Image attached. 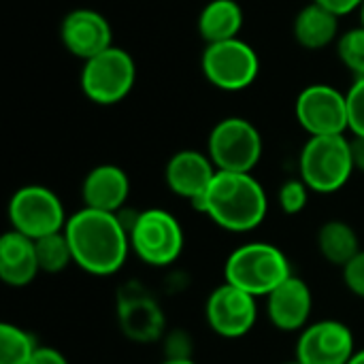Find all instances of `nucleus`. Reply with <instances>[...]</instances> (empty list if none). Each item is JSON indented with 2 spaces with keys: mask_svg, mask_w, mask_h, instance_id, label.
I'll return each mask as SVG.
<instances>
[{
  "mask_svg": "<svg viewBox=\"0 0 364 364\" xmlns=\"http://www.w3.org/2000/svg\"><path fill=\"white\" fill-rule=\"evenodd\" d=\"M200 70L215 90L222 92H243L252 87L260 75L258 51L239 38L205 45L200 58Z\"/></svg>",
  "mask_w": 364,
  "mask_h": 364,
  "instance_id": "1a4fd4ad",
  "label": "nucleus"
},
{
  "mask_svg": "<svg viewBox=\"0 0 364 364\" xmlns=\"http://www.w3.org/2000/svg\"><path fill=\"white\" fill-rule=\"evenodd\" d=\"M36 350L38 343L32 333L11 322L0 324V364H28Z\"/></svg>",
  "mask_w": 364,
  "mask_h": 364,
  "instance_id": "4be33fe9",
  "label": "nucleus"
},
{
  "mask_svg": "<svg viewBox=\"0 0 364 364\" xmlns=\"http://www.w3.org/2000/svg\"><path fill=\"white\" fill-rule=\"evenodd\" d=\"M79 85L83 96L98 107L119 105L136 85V62L128 49L113 45L83 62Z\"/></svg>",
  "mask_w": 364,
  "mask_h": 364,
  "instance_id": "423d86ee",
  "label": "nucleus"
},
{
  "mask_svg": "<svg viewBox=\"0 0 364 364\" xmlns=\"http://www.w3.org/2000/svg\"><path fill=\"white\" fill-rule=\"evenodd\" d=\"M311 2H316V4H320V6L333 11V13L339 15V17L352 15V13L358 11L360 4H363V0H311Z\"/></svg>",
  "mask_w": 364,
  "mask_h": 364,
  "instance_id": "c756f323",
  "label": "nucleus"
},
{
  "mask_svg": "<svg viewBox=\"0 0 364 364\" xmlns=\"http://www.w3.org/2000/svg\"><path fill=\"white\" fill-rule=\"evenodd\" d=\"M356 354V339L341 320H318L307 324L296 339L294 358L301 364H348Z\"/></svg>",
  "mask_w": 364,
  "mask_h": 364,
  "instance_id": "ddd939ff",
  "label": "nucleus"
},
{
  "mask_svg": "<svg viewBox=\"0 0 364 364\" xmlns=\"http://www.w3.org/2000/svg\"><path fill=\"white\" fill-rule=\"evenodd\" d=\"M356 173L346 134L309 136L299 154V177L316 194H335Z\"/></svg>",
  "mask_w": 364,
  "mask_h": 364,
  "instance_id": "20e7f679",
  "label": "nucleus"
},
{
  "mask_svg": "<svg viewBox=\"0 0 364 364\" xmlns=\"http://www.w3.org/2000/svg\"><path fill=\"white\" fill-rule=\"evenodd\" d=\"M337 55L341 64L354 75V79L364 77V26H354L341 32L339 41L335 43Z\"/></svg>",
  "mask_w": 364,
  "mask_h": 364,
  "instance_id": "b1692460",
  "label": "nucleus"
},
{
  "mask_svg": "<svg viewBox=\"0 0 364 364\" xmlns=\"http://www.w3.org/2000/svg\"><path fill=\"white\" fill-rule=\"evenodd\" d=\"M34 245H36V258H38L41 273L55 275L73 264V252H70L64 230L47 235L43 239H36Z\"/></svg>",
  "mask_w": 364,
  "mask_h": 364,
  "instance_id": "5701e85b",
  "label": "nucleus"
},
{
  "mask_svg": "<svg viewBox=\"0 0 364 364\" xmlns=\"http://www.w3.org/2000/svg\"><path fill=\"white\" fill-rule=\"evenodd\" d=\"M358 15H360V26H364V0L363 4H360V9H358Z\"/></svg>",
  "mask_w": 364,
  "mask_h": 364,
  "instance_id": "72a5a7b5",
  "label": "nucleus"
},
{
  "mask_svg": "<svg viewBox=\"0 0 364 364\" xmlns=\"http://www.w3.org/2000/svg\"><path fill=\"white\" fill-rule=\"evenodd\" d=\"M348 364H364V348L356 350V354L352 356V360H350Z\"/></svg>",
  "mask_w": 364,
  "mask_h": 364,
  "instance_id": "2f4dec72",
  "label": "nucleus"
},
{
  "mask_svg": "<svg viewBox=\"0 0 364 364\" xmlns=\"http://www.w3.org/2000/svg\"><path fill=\"white\" fill-rule=\"evenodd\" d=\"M128 196L130 177L122 166L111 162L90 168L81 181V200L87 209L119 213L126 209Z\"/></svg>",
  "mask_w": 364,
  "mask_h": 364,
  "instance_id": "f3484780",
  "label": "nucleus"
},
{
  "mask_svg": "<svg viewBox=\"0 0 364 364\" xmlns=\"http://www.w3.org/2000/svg\"><path fill=\"white\" fill-rule=\"evenodd\" d=\"M215 226L243 235L256 230L269 213V196L254 173L218 171L207 194L194 205Z\"/></svg>",
  "mask_w": 364,
  "mask_h": 364,
  "instance_id": "f03ea898",
  "label": "nucleus"
},
{
  "mask_svg": "<svg viewBox=\"0 0 364 364\" xmlns=\"http://www.w3.org/2000/svg\"><path fill=\"white\" fill-rule=\"evenodd\" d=\"M162 354L171 360H186L194 354V339L183 328H168L162 337Z\"/></svg>",
  "mask_w": 364,
  "mask_h": 364,
  "instance_id": "bb28decb",
  "label": "nucleus"
},
{
  "mask_svg": "<svg viewBox=\"0 0 364 364\" xmlns=\"http://www.w3.org/2000/svg\"><path fill=\"white\" fill-rule=\"evenodd\" d=\"M115 316L122 335L132 343L149 346L162 341V337L168 331L160 301L145 284L136 279L124 282L117 288Z\"/></svg>",
  "mask_w": 364,
  "mask_h": 364,
  "instance_id": "6e6552de",
  "label": "nucleus"
},
{
  "mask_svg": "<svg viewBox=\"0 0 364 364\" xmlns=\"http://www.w3.org/2000/svg\"><path fill=\"white\" fill-rule=\"evenodd\" d=\"M339 15L309 0V4H305L294 17V41L307 51H320L339 41Z\"/></svg>",
  "mask_w": 364,
  "mask_h": 364,
  "instance_id": "6ab92c4d",
  "label": "nucleus"
},
{
  "mask_svg": "<svg viewBox=\"0 0 364 364\" xmlns=\"http://www.w3.org/2000/svg\"><path fill=\"white\" fill-rule=\"evenodd\" d=\"M348 102V132L352 136H364V77L354 79L346 92Z\"/></svg>",
  "mask_w": 364,
  "mask_h": 364,
  "instance_id": "a878e982",
  "label": "nucleus"
},
{
  "mask_svg": "<svg viewBox=\"0 0 364 364\" xmlns=\"http://www.w3.org/2000/svg\"><path fill=\"white\" fill-rule=\"evenodd\" d=\"M218 175L215 164L207 156V151L198 149H179L175 151L164 166L166 188L188 200L192 207L207 194L209 186Z\"/></svg>",
  "mask_w": 364,
  "mask_h": 364,
  "instance_id": "2eb2a0df",
  "label": "nucleus"
},
{
  "mask_svg": "<svg viewBox=\"0 0 364 364\" xmlns=\"http://www.w3.org/2000/svg\"><path fill=\"white\" fill-rule=\"evenodd\" d=\"M160 364H196L194 358H186V360H171V358H164Z\"/></svg>",
  "mask_w": 364,
  "mask_h": 364,
  "instance_id": "473e14b6",
  "label": "nucleus"
},
{
  "mask_svg": "<svg viewBox=\"0 0 364 364\" xmlns=\"http://www.w3.org/2000/svg\"><path fill=\"white\" fill-rule=\"evenodd\" d=\"M282 364H301V363H299V360L294 358V360H288V363H282Z\"/></svg>",
  "mask_w": 364,
  "mask_h": 364,
  "instance_id": "f704fd0d",
  "label": "nucleus"
},
{
  "mask_svg": "<svg viewBox=\"0 0 364 364\" xmlns=\"http://www.w3.org/2000/svg\"><path fill=\"white\" fill-rule=\"evenodd\" d=\"M6 215L11 228L30 237L32 241L62 232L68 222L60 196L51 188L38 183L21 186L15 190L6 207Z\"/></svg>",
  "mask_w": 364,
  "mask_h": 364,
  "instance_id": "9d476101",
  "label": "nucleus"
},
{
  "mask_svg": "<svg viewBox=\"0 0 364 364\" xmlns=\"http://www.w3.org/2000/svg\"><path fill=\"white\" fill-rule=\"evenodd\" d=\"M41 273L36 245L30 237L6 230L0 237V279L11 288L30 286Z\"/></svg>",
  "mask_w": 364,
  "mask_h": 364,
  "instance_id": "a211bd4d",
  "label": "nucleus"
},
{
  "mask_svg": "<svg viewBox=\"0 0 364 364\" xmlns=\"http://www.w3.org/2000/svg\"><path fill=\"white\" fill-rule=\"evenodd\" d=\"M341 275H343V284L346 288L364 301V250H360L343 269H341Z\"/></svg>",
  "mask_w": 364,
  "mask_h": 364,
  "instance_id": "cd10ccee",
  "label": "nucleus"
},
{
  "mask_svg": "<svg viewBox=\"0 0 364 364\" xmlns=\"http://www.w3.org/2000/svg\"><path fill=\"white\" fill-rule=\"evenodd\" d=\"M60 41L70 55L87 62L113 47V28L100 11L79 6L62 17Z\"/></svg>",
  "mask_w": 364,
  "mask_h": 364,
  "instance_id": "4468645a",
  "label": "nucleus"
},
{
  "mask_svg": "<svg viewBox=\"0 0 364 364\" xmlns=\"http://www.w3.org/2000/svg\"><path fill=\"white\" fill-rule=\"evenodd\" d=\"M28 364H70L68 358L51 346H38V350L34 352V356L30 358Z\"/></svg>",
  "mask_w": 364,
  "mask_h": 364,
  "instance_id": "c85d7f7f",
  "label": "nucleus"
},
{
  "mask_svg": "<svg viewBox=\"0 0 364 364\" xmlns=\"http://www.w3.org/2000/svg\"><path fill=\"white\" fill-rule=\"evenodd\" d=\"M205 320L222 339H241L258 322V299L224 282L211 290L205 303Z\"/></svg>",
  "mask_w": 364,
  "mask_h": 364,
  "instance_id": "f8f14e48",
  "label": "nucleus"
},
{
  "mask_svg": "<svg viewBox=\"0 0 364 364\" xmlns=\"http://www.w3.org/2000/svg\"><path fill=\"white\" fill-rule=\"evenodd\" d=\"M309 194H311V190L307 188V183L301 177L288 179L277 190V205L286 215H299L309 205Z\"/></svg>",
  "mask_w": 364,
  "mask_h": 364,
  "instance_id": "393cba45",
  "label": "nucleus"
},
{
  "mask_svg": "<svg viewBox=\"0 0 364 364\" xmlns=\"http://www.w3.org/2000/svg\"><path fill=\"white\" fill-rule=\"evenodd\" d=\"M352 158H354V168L364 175V136H352Z\"/></svg>",
  "mask_w": 364,
  "mask_h": 364,
  "instance_id": "7c9ffc66",
  "label": "nucleus"
},
{
  "mask_svg": "<svg viewBox=\"0 0 364 364\" xmlns=\"http://www.w3.org/2000/svg\"><path fill=\"white\" fill-rule=\"evenodd\" d=\"M267 318L279 333H301L311 324L314 294L305 279L292 275L267 299Z\"/></svg>",
  "mask_w": 364,
  "mask_h": 364,
  "instance_id": "dca6fc26",
  "label": "nucleus"
},
{
  "mask_svg": "<svg viewBox=\"0 0 364 364\" xmlns=\"http://www.w3.org/2000/svg\"><path fill=\"white\" fill-rule=\"evenodd\" d=\"M264 154V141L254 122L230 115L220 119L207 136V156L218 171L254 173Z\"/></svg>",
  "mask_w": 364,
  "mask_h": 364,
  "instance_id": "0eeeda50",
  "label": "nucleus"
},
{
  "mask_svg": "<svg viewBox=\"0 0 364 364\" xmlns=\"http://www.w3.org/2000/svg\"><path fill=\"white\" fill-rule=\"evenodd\" d=\"M316 245H318L320 256L337 269H343L363 250L356 228L343 220L324 222L318 228Z\"/></svg>",
  "mask_w": 364,
  "mask_h": 364,
  "instance_id": "412c9836",
  "label": "nucleus"
},
{
  "mask_svg": "<svg viewBox=\"0 0 364 364\" xmlns=\"http://www.w3.org/2000/svg\"><path fill=\"white\" fill-rule=\"evenodd\" d=\"M294 115L299 126L309 136L346 134L348 132L346 92H341L331 83H311L299 92L294 100Z\"/></svg>",
  "mask_w": 364,
  "mask_h": 364,
  "instance_id": "9b49d317",
  "label": "nucleus"
},
{
  "mask_svg": "<svg viewBox=\"0 0 364 364\" xmlns=\"http://www.w3.org/2000/svg\"><path fill=\"white\" fill-rule=\"evenodd\" d=\"M64 235L73 252V264L87 275H115L132 252L130 235L119 213L81 207L68 215Z\"/></svg>",
  "mask_w": 364,
  "mask_h": 364,
  "instance_id": "f257e3e1",
  "label": "nucleus"
},
{
  "mask_svg": "<svg viewBox=\"0 0 364 364\" xmlns=\"http://www.w3.org/2000/svg\"><path fill=\"white\" fill-rule=\"evenodd\" d=\"M130 250L147 267L166 269L179 260L186 247L181 222L166 209L151 207L136 211L130 226Z\"/></svg>",
  "mask_w": 364,
  "mask_h": 364,
  "instance_id": "39448f33",
  "label": "nucleus"
},
{
  "mask_svg": "<svg viewBox=\"0 0 364 364\" xmlns=\"http://www.w3.org/2000/svg\"><path fill=\"white\" fill-rule=\"evenodd\" d=\"M292 264L284 250L267 241H250L230 252L224 262V282L267 299L277 286L292 277Z\"/></svg>",
  "mask_w": 364,
  "mask_h": 364,
  "instance_id": "7ed1b4c3",
  "label": "nucleus"
},
{
  "mask_svg": "<svg viewBox=\"0 0 364 364\" xmlns=\"http://www.w3.org/2000/svg\"><path fill=\"white\" fill-rule=\"evenodd\" d=\"M245 23L243 6L237 0H209L196 19L198 36L205 45L239 38Z\"/></svg>",
  "mask_w": 364,
  "mask_h": 364,
  "instance_id": "aec40b11",
  "label": "nucleus"
}]
</instances>
